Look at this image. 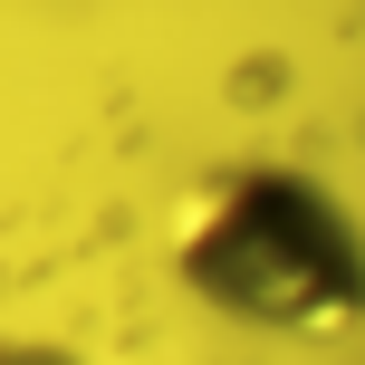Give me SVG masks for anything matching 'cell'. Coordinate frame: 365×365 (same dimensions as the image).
Instances as JSON below:
<instances>
[{"mask_svg":"<svg viewBox=\"0 0 365 365\" xmlns=\"http://www.w3.org/2000/svg\"><path fill=\"white\" fill-rule=\"evenodd\" d=\"M173 269L212 317L250 336L365 327V221L336 182L298 164H221L182 202Z\"/></svg>","mask_w":365,"mask_h":365,"instance_id":"1","label":"cell"}]
</instances>
